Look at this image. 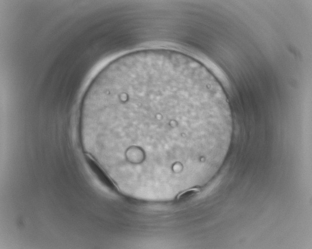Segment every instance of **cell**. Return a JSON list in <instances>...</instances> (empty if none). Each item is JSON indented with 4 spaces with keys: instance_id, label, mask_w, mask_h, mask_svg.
<instances>
[{
    "instance_id": "1",
    "label": "cell",
    "mask_w": 312,
    "mask_h": 249,
    "mask_svg": "<svg viewBox=\"0 0 312 249\" xmlns=\"http://www.w3.org/2000/svg\"><path fill=\"white\" fill-rule=\"evenodd\" d=\"M85 128L148 166H167L217 145L230 129L223 90L179 63L160 58L121 65L92 88Z\"/></svg>"
},
{
    "instance_id": "2",
    "label": "cell",
    "mask_w": 312,
    "mask_h": 249,
    "mask_svg": "<svg viewBox=\"0 0 312 249\" xmlns=\"http://www.w3.org/2000/svg\"><path fill=\"white\" fill-rule=\"evenodd\" d=\"M86 160L92 171L95 173L101 182L108 188L114 189L115 186L109 176L99 165V164L88 155H86Z\"/></svg>"
}]
</instances>
